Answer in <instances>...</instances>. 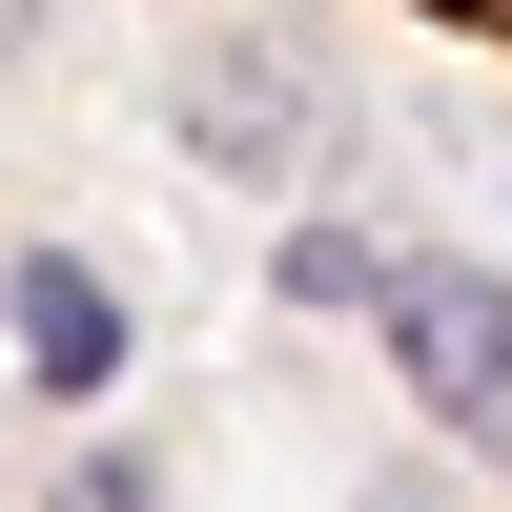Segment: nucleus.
I'll return each mask as SVG.
<instances>
[{
    "instance_id": "nucleus-1",
    "label": "nucleus",
    "mask_w": 512,
    "mask_h": 512,
    "mask_svg": "<svg viewBox=\"0 0 512 512\" xmlns=\"http://www.w3.org/2000/svg\"><path fill=\"white\" fill-rule=\"evenodd\" d=\"M369 308H390V349H410V390H431L451 431H472L492 472H512V308H492L472 267H390Z\"/></svg>"
},
{
    "instance_id": "nucleus-2",
    "label": "nucleus",
    "mask_w": 512,
    "mask_h": 512,
    "mask_svg": "<svg viewBox=\"0 0 512 512\" xmlns=\"http://www.w3.org/2000/svg\"><path fill=\"white\" fill-rule=\"evenodd\" d=\"M0 308H21V369H41V390H103V369H123L103 267H62V246H21V267H0Z\"/></svg>"
},
{
    "instance_id": "nucleus-5",
    "label": "nucleus",
    "mask_w": 512,
    "mask_h": 512,
    "mask_svg": "<svg viewBox=\"0 0 512 512\" xmlns=\"http://www.w3.org/2000/svg\"><path fill=\"white\" fill-rule=\"evenodd\" d=\"M0 41H41V0H0Z\"/></svg>"
},
{
    "instance_id": "nucleus-3",
    "label": "nucleus",
    "mask_w": 512,
    "mask_h": 512,
    "mask_svg": "<svg viewBox=\"0 0 512 512\" xmlns=\"http://www.w3.org/2000/svg\"><path fill=\"white\" fill-rule=\"evenodd\" d=\"M62 512H144V472H123V451H103V472H62Z\"/></svg>"
},
{
    "instance_id": "nucleus-4",
    "label": "nucleus",
    "mask_w": 512,
    "mask_h": 512,
    "mask_svg": "<svg viewBox=\"0 0 512 512\" xmlns=\"http://www.w3.org/2000/svg\"><path fill=\"white\" fill-rule=\"evenodd\" d=\"M431 21H472V41H492V62H512V0H431Z\"/></svg>"
}]
</instances>
